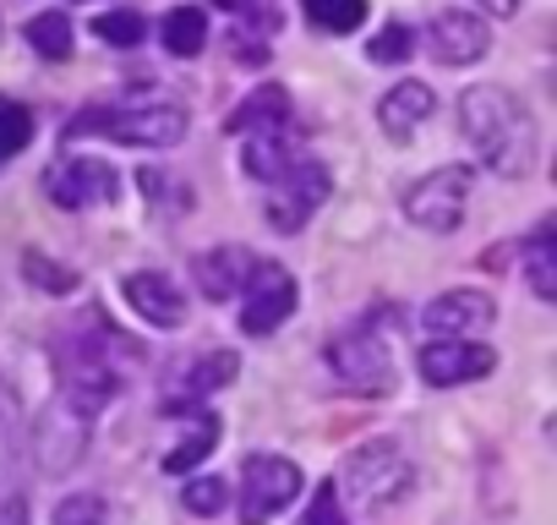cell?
<instances>
[{
	"label": "cell",
	"instance_id": "cell-17",
	"mask_svg": "<svg viewBox=\"0 0 557 525\" xmlns=\"http://www.w3.org/2000/svg\"><path fill=\"white\" fill-rule=\"evenodd\" d=\"M432 110H437V99H432V88H426V83H399V88H388V94H383L377 121H383V132H388V137H399V143H405V137L432 115Z\"/></svg>",
	"mask_w": 557,
	"mask_h": 525
},
{
	"label": "cell",
	"instance_id": "cell-20",
	"mask_svg": "<svg viewBox=\"0 0 557 525\" xmlns=\"http://www.w3.org/2000/svg\"><path fill=\"white\" fill-rule=\"evenodd\" d=\"M23 39H28L45 61H66V56H72V17H66V12H39V17H28Z\"/></svg>",
	"mask_w": 557,
	"mask_h": 525
},
{
	"label": "cell",
	"instance_id": "cell-4",
	"mask_svg": "<svg viewBox=\"0 0 557 525\" xmlns=\"http://www.w3.org/2000/svg\"><path fill=\"white\" fill-rule=\"evenodd\" d=\"M301 492V471L278 454H251L240 465V520L246 525H268L285 503H296Z\"/></svg>",
	"mask_w": 557,
	"mask_h": 525
},
{
	"label": "cell",
	"instance_id": "cell-11",
	"mask_svg": "<svg viewBox=\"0 0 557 525\" xmlns=\"http://www.w3.org/2000/svg\"><path fill=\"white\" fill-rule=\"evenodd\" d=\"M426 56L443 66H470L486 56V23L475 12H443L426 28Z\"/></svg>",
	"mask_w": 557,
	"mask_h": 525
},
{
	"label": "cell",
	"instance_id": "cell-22",
	"mask_svg": "<svg viewBox=\"0 0 557 525\" xmlns=\"http://www.w3.org/2000/svg\"><path fill=\"white\" fill-rule=\"evenodd\" d=\"M530 291L541 302L557 296V235H552V224H541L535 241H530Z\"/></svg>",
	"mask_w": 557,
	"mask_h": 525
},
{
	"label": "cell",
	"instance_id": "cell-26",
	"mask_svg": "<svg viewBox=\"0 0 557 525\" xmlns=\"http://www.w3.org/2000/svg\"><path fill=\"white\" fill-rule=\"evenodd\" d=\"M94 34H99L104 45H121V50H126V45L143 39V17H137V12H99V17H94Z\"/></svg>",
	"mask_w": 557,
	"mask_h": 525
},
{
	"label": "cell",
	"instance_id": "cell-34",
	"mask_svg": "<svg viewBox=\"0 0 557 525\" xmlns=\"http://www.w3.org/2000/svg\"><path fill=\"white\" fill-rule=\"evenodd\" d=\"M213 7H224V12H235V7H246V0H213Z\"/></svg>",
	"mask_w": 557,
	"mask_h": 525
},
{
	"label": "cell",
	"instance_id": "cell-9",
	"mask_svg": "<svg viewBox=\"0 0 557 525\" xmlns=\"http://www.w3.org/2000/svg\"><path fill=\"white\" fill-rule=\"evenodd\" d=\"M492 296H481V291H448V296H437L426 313H421V323H426V334L432 340H475L481 329H492Z\"/></svg>",
	"mask_w": 557,
	"mask_h": 525
},
{
	"label": "cell",
	"instance_id": "cell-30",
	"mask_svg": "<svg viewBox=\"0 0 557 525\" xmlns=\"http://www.w3.org/2000/svg\"><path fill=\"white\" fill-rule=\"evenodd\" d=\"M405 56H410V34H405V28H383V34L372 39V61H377V66H399Z\"/></svg>",
	"mask_w": 557,
	"mask_h": 525
},
{
	"label": "cell",
	"instance_id": "cell-15",
	"mask_svg": "<svg viewBox=\"0 0 557 525\" xmlns=\"http://www.w3.org/2000/svg\"><path fill=\"white\" fill-rule=\"evenodd\" d=\"M50 197L66 203V208H83L94 197H115V175L94 159H77V164H55L50 170Z\"/></svg>",
	"mask_w": 557,
	"mask_h": 525
},
{
	"label": "cell",
	"instance_id": "cell-3",
	"mask_svg": "<svg viewBox=\"0 0 557 525\" xmlns=\"http://www.w3.org/2000/svg\"><path fill=\"white\" fill-rule=\"evenodd\" d=\"M72 132H99L115 143H181L186 137V110L181 105H126V110H88L72 121Z\"/></svg>",
	"mask_w": 557,
	"mask_h": 525
},
{
	"label": "cell",
	"instance_id": "cell-28",
	"mask_svg": "<svg viewBox=\"0 0 557 525\" xmlns=\"http://www.w3.org/2000/svg\"><path fill=\"white\" fill-rule=\"evenodd\" d=\"M55 525H104V503H99L94 492L61 498V509H55Z\"/></svg>",
	"mask_w": 557,
	"mask_h": 525
},
{
	"label": "cell",
	"instance_id": "cell-13",
	"mask_svg": "<svg viewBox=\"0 0 557 525\" xmlns=\"http://www.w3.org/2000/svg\"><path fill=\"white\" fill-rule=\"evenodd\" d=\"M126 302H132L148 323H159V329H181V323H186V296H181V285L164 280V274H132V280H126Z\"/></svg>",
	"mask_w": 557,
	"mask_h": 525
},
{
	"label": "cell",
	"instance_id": "cell-24",
	"mask_svg": "<svg viewBox=\"0 0 557 525\" xmlns=\"http://www.w3.org/2000/svg\"><path fill=\"white\" fill-rule=\"evenodd\" d=\"M290 159H296V148H290V137H285V132H273V137H251V143H246V175H257V181H273Z\"/></svg>",
	"mask_w": 557,
	"mask_h": 525
},
{
	"label": "cell",
	"instance_id": "cell-16",
	"mask_svg": "<svg viewBox=\"0 0 557 525\" xmlns=\"http://www.w3.org/2000/svg\"><path fill=\"white\" fill-rule=\"evenodd\" d=\"M235 137H273V132H285L290 126V99H285V88H257L240 110H230V121H224Z\"/></svg>",
	"mask_w": 557,
	"mask_h": 525
},
{
	"label": "cell",
	"instance_id": "cell-1",
	"mask_svg": "<svg viewBox=\"0 0 557 525\" xmlns=\"http://www.w3.org/2000/svg\"><path fill=\"white\" fill-rule=\"evenodd\" d=\"M459 126H465V137H470V148L486 170H497L508 181L535 170V121L508 88H492V83L470 88L459 99Z\"/></svg>",
	"mask_w": 557,
	"mask_h": 525
},
{
	"label": "cell",
	"instance_id": "cell-31",
	"mask_svg": "<svg viewBox=\"0 0 557 525\" xmlns=\"http://www.w3.org/2000/svg\"><path fill=\"white\" fill-rule=\"evenodd\" d=\"M307 525H345V509H339L334 481H323V487H318V498H312V509H307Z\"/></svg>",
	"mask_w": 557,
	"mask_h": 525
},
{
	"label": "cell",
	"instance_id": "cell-14",
	"mask_svg": "<svg viewBox=\"0 0 557 525\" xmlns=\"http://www.w3.org/2000/svg\"><path fill=\"white\" fill-rule=\"evenodd\" d=\"M251 269H257V257L246 246H213V252L197 257V285L213 302H224V296H240V285L251 280Z\"/></svg>",
	"mask_w": 557,
	"mask_h": 525
},
{
	"label": "cell",
	"instance_id": "cell-2",
	"mask_svg": "<svg viewBox=\"0 0 557 525\" xmlns=\"http://www.w3.org/2000/svg\"><path fill=\"white\" fill-rule=\"evenodd\" d=\"M410 481H416V465L405 460V449L388 443V438H372L356 454H345V465L334 476V492H345L356 509H388L410 492Z\"/></svg>",
	"mask_w": 557,
	"mask_h": 525
},
{
	"label": "cell",
	"instance_id": "cell-29",
	"mask_svg": "<svg viewBox=\"0 0 557 525\" xmlns=\"http://www.w3.org/2000/svg\"><path fill=\"white\" fill-rule=\"evenodd\" d=\"M28 280H34V285H45V291H55V296L77 291V274H72V269H55L50 257H34V252H28Z\"/></svg>",
	"mask_w": 557,
	"mask_h": 525
},
{
	"label": "cell",
	"instance_id": "cell-5",
	"mask_svg": "<svg viewBox=\"0 0 557 525\" xmlns=\"http://www.w3.org/2000/svg\"><path fill=\"white\" fill-rule=\"evenodd\" d=\"M323 197H329V170L312 164V159H290L285 170L268 181V219H273V230H285V235L301 230Z\"/></svg>",
	"mask_w": 557,
	"mask_h": 525
},
{
	"label": "cell",
	"instance_id": "cell-19",
	"mask_svg": "<svg viewBox=\"0 0 557 525\" xmlns=\"http://www.w3.org/2000/svg\"><path fill=\"white\" fill-rule=\"evenodd\" d=\"M235 378V356L230 351H213V356H202L191 373H186V389H181V400H170V411H191L197 405V394H213L219 383H230Z\"/></svg>",
	"mask_w": 557,
	"mask_h": 525
},
{
	"label": "cell",
	"instance_id": "cell-21",
	"mask_svg": "<svg viewBox=\"0 0 557 525\" xmlns=\"http://www.w3.org/2000/svg\"><path fill=\"white\" fill-rule=\"evenodd\" d=\"M301 12L323 34H356L367 23V0H301Z\"/></svg>",
	"mask_w": 557,
	"mask_h": 525
},
{
	"label": "cell",
	"instance_id": "cell-10",
	"mask_svg": "<svg viewBox=\"0 0 557 525\" xmlns=\"http://www.w3.org/2000/svg\"><path fill=\"white\" fill-rule=\"evenodd\" d=\"M486 373H492V351L481 340H432L421 351V378L437 389H454V383H470Z\"/></svg>",
	"mask_w": 557,
	"mask_h": 525
},
{
	"label": "cell",
	"instance_id": "cell-8",
	"mask_svg": "<svg viewBox=\"0 0 557 525\" xmlns=\"http://www.w3.org/2000/svg\"><path fill=\"white\" fill-rule=\"evenodd\" d=\"M329 367H334L350 389H367V394L394 389V351H388V340H377V334H367V329L334 340V345H329Z\"/></svg>",
	"mask_w": 557,
	"mask_h": 525
},
{
	"label": "cell",
	"instance_id": "cell-25",
	"mask_svg": "<svg viewBox=\"0 0 557 525\" xmlns=\"http://www.w3.org/2000/svg\"><path fill=\"white\" fill-rule=\"evenodd\" d=\"M28 137H34V115H28L17 99H0V159L23 154Z\"/></svg>",
	"mask_w": 557,
	"mask_h": 525
},
{
	"label": "cell",
	"instance_id": "cell-7",
	"mask_svg": "<svg viewBox=\"0 0 557 525\" xmlns=\"http://www.w3.org/2000/svg\"><path fill=\"white\" fill-rule=\"evenodd\" d=\"M240 302H246V307H240V329H246V334H273L278 323L296 313V280L278 269V262L257 257L251 280L240 285Z\"/></svg>",
	"mask_w": 557,
	"mask_h": 525
},
{
	"label": "cell",
	"instance_id": "cell-23",
	"mask_svg": "<svg viewBox=\"0 0 557 525\" xmlns=\"http://www.w3.org/2000/svg\"><path fill=\"white\" fill-rule=\"evenodd\" d=\"M213 443H219V422H213V416H202V427H197V432H186V443H175V449L164 454V471H170V476H191V471L213 454Z\"/></svg>",
	"mask_w": 557,
	"mask_h": 525
},
{
	"label": "cell",
	"instance_id": "cell-6",
	"mask_svg": "<svg viewBox=\"0 0 557 525\" xmlns=\"http://www.w3.org/2000/svg\"><path fill=\"white\" fill-rule=\"evenodd\" d=\"M465 197H470V170L465 164H443V170H432L426 181H416L405 192V213H410V224L443 235V230H454L465 219Z\"/></svg>",
	"mask_w": 557,
	"mask_h": 525
},
{
	"label": "cell",
	"instance_id": "cell-32",
	"mask_svg": "<svg viewBox=\"0 0 557 525\" xmlns=\"http://www.w3.org/2000/svg\"><path fill=\"white\" fill-rule=\"evenodd\" d=\"M475 7H481V12H492V17H513V12L524 7V0H475Z\"/></svg>",
	"mask_w": 557,
	"mask_h": 525
},
{
	"label": "cell",
	"instance_id": "cell-18",
	"mask_svg": "<svg viewBox=\"0 0 557 525\" xmlns=\"http://www.w3.org/2000/svg\"><path fill=\"white\" fill-rule=\"evenodd\" d=\"M164 50L170 56H181V61H191L202 45H208V12H197V7H175L170 17H164Z\"/></svg>",
	"mask_w": 557,
	"mask_h": 525
},
{
	"label": "cell",
	"instance_id": "cell-33",
	"mask_svg": "<svg viewBox=\"0 0 557 525\" xmlns=\"http://www.w3.org/2000/svg\"><path fill=\"white\" fill-rule=\"evenodd\" d=\"M0 525H28V503H23V498H12L7 509H0Z\"/></svg>",
	"mask_w": 557,
	"mask_h": 525
},
{
	"label": "cell",
	"instance_id": "cell-12",
	"mask_svg": "<svg viewBox=\"0 0 557 525\" xmlns=\"http://www.w3.org/2000/svg\"><path fill=\"white\" fill-rule=\"evenodd\" d=\"M61 373H66V405H72L77 416L104 411V400L115 394V367H110L99 351H77V362L66 356Z\"/></svg>",
	"mask_w": 557,
	"mask_h": 525
},
{
	"label": "cell",
	"instance_id": "cell-27",
	"mask_svg": "<svg viewBox=\"0 0 557 525\" xmlns=\"http://www.w3.org/2000/svg\"><path fill=\"white\" fill-rule=\"evenodd\" d=\"M224 498H230V492H224L219 476H191V481H186V509H191V514H219Z\"/></svg>",
	"mask_w": 557,
	"mask_h": 525
}]
</instances>
